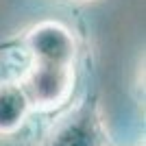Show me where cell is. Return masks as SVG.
<instances>
[{"mask_svg": "<svg viewBox=\"0 0 146 146\" xmlns=\"http://www.w3.org/2000/svg\"><path fill=\"white\" fill-rule=\"evenodd\" d=\"M83 2H87V0H83Z\"/></svg>", "mask_w": 146, "mask_h": 146, "instance_id": "obj_4", "label": "cell"}, {"mask_svg": "<svg viewBox=\"0 0 146 146\" xmlns=\"http://www.w3.org/2000/svg\"><path fill=\"white\" fill-rule=\"evenodd\" d=\"M26 57V68L20 74L33 113H52L72 96L76 79V42L70 29L59 22L44 20L15 42Z\"/></svg>", "mask_w": 146, "mask_h": 146, "instance_id": "obj_1", "label": "cell"}, {"mask_svg": "<svg viewBox=\"0 0 146 146\" xmlns=\"http://www.w3.org/2000/svg\"><path fill=\"white\" fill-rule=\"evenodd\" d=\"M31 103L18 81L0 83V135L18 133L31 116Z\"/></svg>", "mask_w": 146, "mask_h": 146, "instance_id": "obj_3", "label": "cell"}, {"mask_svg": "<svg viewBox=\"0 0 146 146\" xmlns=\"http://www.w3.org/2000/svg\"><path fill=\"white\" fill-rule=\"evenodd\" d=\"M39 146H111L96 94H87L74 109L55 120Z\"/></svg>", "mask_w": 146, "mask_h": 146, "instance_id": "obj_2", "label": "cell"}]
</instances>
